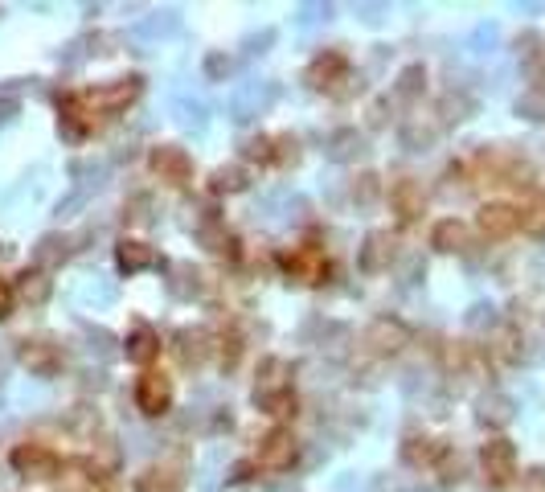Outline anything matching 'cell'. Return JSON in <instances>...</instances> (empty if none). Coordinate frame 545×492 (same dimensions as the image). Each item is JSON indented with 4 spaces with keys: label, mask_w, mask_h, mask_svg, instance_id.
Wrapping results in <instances>:
<instances>
[{
    "label": "cell",
    "mask_w": 545,
    "mask_h": 492,
    "mask_svg": "<svg viewBox=\"0 0 545 492\" xmlns=\"http://www.w3.org/2000/svg\"><path fill=\"white\" fill-rule=\"evenodd\" d=\"M254 406L263 414H291L295 394H291V366L283 357H263L259 374H254Z\"/></svg>",
    "instance_id": "6da1fadb"
},
{
    "label": "cell",
    "mask_w": 545,
    "mask_h": 492,
    "mask_svg": "<svg viewBox=\"0 0 545 492\" xmlns=\"http://www.w3.org/2000/svg\"><path fill=\"white\" fill-rule=\"evenodd\" d=\"M304 79H308L312 90H324V95H332V98L353 95V66L340 50H324V54H316L312 62H308Z\"/></svg>",
    "instance_id": "7a4b0ae2"
},
{
    "label": "cell",
    "mask_w": 545,
    "mask_h": 492,
    "mask_svg": "<svg viewBox=\"0 0 545 492\" xmlns=\"http://www.w3.org/2000/svg\"><path fill=\"white\" fill-rule=\"evenodd\" d=\"M140 95H143V79L140 74H127V79H111V82H103V87L87 90L82 103L90 107V116H119V111H127Z\"/></svg>",
    "instance_id": "3957f363"
},
{
    "label": "cell",
    "mask_w": 545,
    "mask_h": 492,
    "mask_svg": "<svg viewBox=\"0 0 545 492\" xmlns=\"http://www.w3.org/2000/svg\"><path fill=\"white\" fill-rule=\"evenodd\" d=\"M411 324L402 320V316H374V320L365 324V332H361V345H365L374 357H398V353L411 345Z\"/></svg>",
    "instance_id": "277c9868"
},
{
    "label": "cell",
    "mask_w": 545,
    "mask_h": 492,
    "mask_svg": "<svg viewBox=\"0 0 545 492\" xmlns=\"http://www.w3.org/2000/svg\"><path fill=\"white\" fill-rule=\"evenodd\" d=\"M172 398H177V385H172L169 374H161V369H143V374L135 377V406H140V414H148V419H164V414L172 411Z\"/></svg>",
    "instance_id": "5b68a950"
},
{
    "label": "cell",
    "mask_w": 545,
    "mask_h": 492,
    "mask_svg": "<svg viewBox=\"0 0 545 492\" xmlns=\"http://www.w3.org/2000/svg\"><path fill=\"white\" fill-rule=\"evenodd\" d=\"M148 169L164 185L185 189L193 181V156L185 148H177V144H156V148H148Z\"/></svg>",
    "instance_id": "8992f818"
},
{
    "label": "cell",
    "mask_w": 545,
    "mask_h": 492,
    "mask_svg": "<svg viewBox=\"0 0 545 492\" xmlns=\"http://www.w3.org/2000/svg\"><path fill=\"white\" fill-rule=\"evenodd\" d=\"M295 460H300V439L287 427H271L254 448V464L267 468V472H287Z\"/></svg>",
    "instance_id": "52a82bcc"
},
{
    "label": "cell",
    "mask_w": 545,
    "mask_h": 492,
    "mask_svg": "<svg viewBox=\"0 0 545 492\" xmlns=\"http://www.w3.org/2000/svg\"><path fill=\"white\" fill-rule=\"evenodd\" d=\"M9 460L17 468V476H25V480H58V472H62V460L45 448V443H33V439L17 443Z\"/></svg>",
    "instance_id": "ba28073f"
},
{
    "label": "cell",
    "mask_w": 545,
    "mask_h": 492,
    "mask_svg": "<svg viewBox=\"0 0 545 492\" xmlns=\"http://www.w3.org/2000/svg\"><path fill=\"white\" fill-rule=\"evenodd\" d=\"M17 361L29 369L33 377H54L62 374V345H54L50 337H25L17 340Z\"/></svg>",
    "instance_id": "9c48e42d"
},
{
    "label": "cell",
    "mask_w": 545,
    "mask_h": 492,
    "mask_svg": "<svg viewBox=\"0 0 545 492\" xmlns=\"http://www.w3.org/2000/svg\"><path fill=\"white\" fill-rule=\"evenodd\" d=\"M279 267L295 279V283H324L328 279V259H324L320 246H291V251H279Z\"/></svg>",
    "instance_id": "30bf717a"
},
{
    "label": "cell",
    "mask_w": 545,
    "mask_h": 492,
    "mask_svg": "<svg viewBox=\"0 0 545 492\" xmlns=\"http://www.w3.org/2000/svg\"><path fill=\"white\" fill-rule=\"evenodd\" d=\"M172 353H177V361L185 369H201L209 361V353H214V332L201 329V324H193V329H177L172 332Z\"/></svg>",
    "instance_id": "8fae6325"
},
{
    "label": "cell",
    "mask_w": 545,
    "mask_h": 492,
    "mask_svg": "<svg viewBox=\"0 0 545 492\" xmlns=\"http://www.w3.org/2000/svg\"><path fill=\"white\" fill-rule=\"evenodd\" d=\"M393 259H398V238L390 230H369L357 251V267L365 275H382V271L393 267Z\"/></svg>",
    "instance_id": "7c38bea8"
},
{
    "label": "cell",
    "mask_w": 545,
    "mask_h": 492,
    "mask_svg": "<svg viewBox=\"0 0 545 492\" xmlns=\"http://www.w3.org/2000/svg\"><path fill=\"white\" fill-rule=\"evenodd\" d=\"M390 209L398 218V226H414L427 214V193H422L419 177H402L390 185Z\"/></svg>",
    "instance_id": "4fadbf2b"
},
{
    "label": "cell",
    "mask_w": 545,
    "mask_h": 492,
    "mask_svg": "<svg viewBox=\"0 0 545 492\" xmlns=\"http://www.w3.org/2000/svg\"><path fill=\"white\" fill-rule=\"evenodd\" d=\"M480 468L492 484H509L517 476V448L509 439H488L480 448Z\"/></svg>",
    "instance_id": "5bb4252c"
},
{
    "label": "cell",
    "mask_w": 545,
    "mask_h": 492,
    "mask_svg": "<svg viewBox=\"0 0 545 492\" xmlns=\"http://www.w3.org/2000/svg\"><path fill=\"white\" fill-rule=\"evenodd\" d=\"M58 135L66 144H82L90 135V107L82 103V95L58 98Z\"/></svg>",
    "instance_id": "9a60e30c"
},
{
    "label": "cell",
    "mask_w": 545,
    "mask_h": 492,
    "mask_svg": "<svg viewBox=\"0 0 545 492\" xmlns=\"http://www.w3.org/2000/svg\"><path fill=\"white\" fill-rule=\"evenodd\" d=\"M161 349H164L161 332H156L152 324H135V329L124 337V357L140 369H152V361L161 357Z\"/></svg>",
    "instance_id": "2e32d148"
},
{
    "label": "cell",
    "mask_w": 545,
    "mask_h": 492,
    "mask_svg": "<svg viewBox=\"0 0 545 492\" xmlns=\"http://www.w3.org/2000/svg\"><path fill=\"white\" fill-rule=\"evenodd\" d=\"M476 226H480L484 238H509V234L521 230V214L513 206H504V201H488V206H480V214H476Z\"/></svg>",
    "instance_id": "e0dca14e"
},
{
    "label": "cell",
    "mask_w": 545,
    "mask_h": 492,
    "mask_svg": "<svg viewBox=\"0 0 545 492\" xmlns=\"http://www.w3.org/2000/svg\"><path fill=\"white\" fill-rule=\"evenodd\" d=\"M161 267V255L140 238H119L115 242V271L119 275H140V271Z\"/></svg>",
    "instance_id": "ac0fdd59"
},
{
    "label": "cell",
    "mask_w": 545,
    "mask_h": 492,
    "mask_svg": "<svg viewBox=\"0 0 545 492\" xmlns=\"http://www.w3.org/2000/svg\"><path fill=\"white\" fill-rule=\"evenodd\" d=\"M13 292H17L21 304L45 308L50 304V295H54V279H50V271H42V267H25V271L13 275Z\"/></svg>",
    "instance_id": "d6986e66"
},
{
    "label": "cell",
    "mask_w": 545,
    "mask_h": 492,
    "mask_svg": "<svg viewBox=\"0 0 545 492\" xmlns=\"http://www.w3.org/2000/svg\"><path fill=\"white\" fill-rule=\"evenodd\" d=\"M197 242H201L209 255H217V259H238V238L226 230V222L217 214H206L197 222Z\"/></svg>",
    "instance_id": "ffe728a7"
},
{
    "label": "cell",
    "mask_w": 545,
    "mask_h": 492,
    "mask_svg": "<svg viewBox=\"0 0 545 492\" xmlns=\"http://www.w3.org/2000/svg\"><path fill=\"white\" fill-rule=\"evenodd\" d=\"M74 242L79 238H70V234H42L37 238V246H33V267H42V271H54V267H62L66 259L74 255Z\"/></svg>",
    "instance_id": "44dd1931"
},
{
    "label": "cell",
    "mask_w": 545,
    "mask_h": 492,
    "mask_svg": "<svg viewBox=\"0 0 545 492\" xmlns=\"http://www.w3.org/2000/svg\"><path fill=\"white\" fill-rule=\"evenodd\" d=\"M324 156L332 164H353L357 156H365V132H357V127H337L328 135V144H324Z\"/></svg>",
    "instance_id": "7402d4cb"
},
{
    "label": "cell",
    "mask_w": 545,
    "mask_h": 492,
    "mask_svg": "<svg viewBox=\"0 0 545 492\" xmlns=\"http://www.w3.org/2000/svg\"><path fill=\"white\" fill-rule=\"evenodd\" d=\"M513 414H517V406H513V398H509V394H501V390H488V394L476 398V419H480L484 427H492V431L509 427Z\"/></svg>",
    "instance_id": "603a6c76"
},
{
    "label": "cell",
    "mask_w": 545,
    "mask_h": 492,
    "mask_svg": "<svg viewBox=\"0 0 545 492\" xmlns=\"http://www.w3.org/2000/svg\"><path fill=\"white\" fill-rule=\"evenodd\" d=\"M402 464L406 468H435L439 460H443V443H439V439H430V435H419V431H414V435H406L402 439Z\"/></svg>",
    "instance_id": "cb8c5ba5"
},
{
    "label": "cell",
    "mask_w": 545,
    "mask_h": 492,
    "mask_svg": "<svg viewBox=\"0 0 545 492\" xmlns=\"http://www.w3.org/2000/svg\"><path fill=\"white\" fill-rule=\"evenodd\" d=\"M422 90H427V66L422 62H411L398 70V79H393V103H419Z\"/></svg>",
    "instance_id": "d4e9b609"
},
{
    "label": "cell",
    "mask_w": 545,
    "mask_h": 492,
    "mask_svg": "<svg viewBox=\"0 0 545 492\" xmlns=\"http://www.w3.org/2000/svg\"><path fill=\"white\" fill-rule=\"evenodd\" d=\"M430 246H435L439 255L467 251V226L459 222V218H443V222H435V230H430Z\"/></svg>",
    "instance_id": "484cf974"
},
{
    "label": "cell",
    "mask_w": 545,
    "mask_h": 492,
    "mask_svg": "<svg viewBox=\"0 0 545 492\" xmlns=\"http://www.w3.org/2000/svg\"><path fill=\"white\" fill-rule=\"evenodd\" d=\"M246 189H251V172L242 164H217L209 172V193L214 197H234V193H246Z\"/></svg>",
    "instance_id": "4316f807"
},
{
    "label": "cell",
    "mask_w": 545,
    "mask_h": 492,
    "mask_svg": "<svg viewBox=\"0 0 545 492\" xmlns=\"http://www.w3.org/2000/svg\"><path fill=\"white\" fill-rule=\"evenodd\" d=\"M58 480H62V492H98V480H103V476H98L87 460H74V464H62Z\"/></svg>",
    "instance_id": "83f0119b"
},
{
    "label": "cell",
    "mask_w": 545,
    "mask_h": 492,
    "mask_svg": "<svg viewBox=\"0 0 545 492\" xmlns=\"http://www.w3.org/2000/svg\"><path fill=\"white\" fill-rule=\"evenodd\" d=\"M439 135V124H422V116H411L402 127H398V140H402V148H411V153H427L430 144H435Z\"/></svg>",
    "instance_id": "f1b7e54d"
},
{
    "label": "cell",
    "mask_w": 545,
    "mask_h": 492,
    "mask_svg": "<svg viewBox=\"0 0 545 492\" xmlns=\"http://www.w3.org/2000/svg\"><path fill=\"white\" fill-rule=\"evenodd\" d=\"M517 214H521V230L533 234V238H545V193H529V201Z\"/></svg>",
    "instance_id": "f546056e"
},
{
    "label": "cell",
    "mask_w": 545,
    "mask_h": 492,
    "mask_svg": "<svg viewBox=\"0 0 545 492\" xmlns=\"http://www.w3.org/2000/svg\"><path fill=\"white\" fill-rule=\"evenodd\" d=\"M87 464L95 468L98 476H111V472H119V464H124V451H119L115 439H98V443H95V456H90Z\"/></svg>",
    "instance_id": "4dcf8cb0"
},
{
    "label": "cell",
    "mask_w": 545,
    "mask_h": 492,
    "mask_svg": "<svg viewBox=\"0 0 545 492\" xmlns=\"http://www.w3.org/2000/svg\"><path fill=\"white\" fill-rule=\"evenodd\" d=\"M476 111V103L464 95V90H448V95L439 98V119L443 124H459V119H467Z\"/></svg>",
    "instance_id": "1f68e13d"
},
{
    "label": "cell",
    "mask_w": 545,
    "mask_h": 492,
    "mask_svg": "<svg viewBox=\"0 0 545 492\" xmlns=\"http://www.w3.org/2000/svg\"><path fill=\"white\" fill-rule=\"evenodd\" d=\"M135 492H180V476L172 468H148L135 484Z\"/></svg>",
    "instance_id": "d6a6232c"
},
{
    "label": "cell",
    "mask_w": 545,
    "mask_h": 492,
    "mask_svg": "<svg viewBox=\"0 0 545 492\" xmlns=\"http://www.w3.org/2000/svg\"><path fill=\"white\" fill-rule=\"evenodd\" d=\"M169 292L180 295V300L197 295V292H201V271L189 267V263H177V267H172V279H169Z\"/></svg>",
    "instance_id": "836d02e7"
},
{
    "label": "cell",
    "mask_w": 545,
    "mask_h": 492,
    "mask_svg": "<svg viewBox=\"0 0 545 492\" xmlns=\"http://www.w3.org/2000/svg\"><path fill=\"white\" fill-rule=\"evenodd\" d=\"M517 116L533 119V124H545V87H541V82H533V87L517 98Z\"/></svg>",
    "instance_id": "e575fe53"
},
{
    "label": "cell",
    "mask_w": 545,
    "mask_h": 492,
    "mask_svg": "<svg viewBox=\"0 0 545 492\" xmlns=\"http://www.w3.org/2000/svg\"><path fill=\"white\" fill-rule=\"evenodd\" d=\"M242 161L275 164V135H251V140L242 144Z\"/></svg>",
    "instance_id": "d590c367"
},
{
    "label": "cell",
    "mask_w": 545,
    "mask_h": 492,
    "mask_svg": "<svg viewBox=\"0 0 545 492\" xmlns=\"http://www.w3.org/2000/svg\"><path fill=\"white\" fill-rule=\"evenodd\" d=\"M214 353H217V366L234 369L238 357H242V337L238 332H222V337H214Z\"/></svg>",
    "instance_id": "8d00e7d4"
},
{
    "label": "cell",
    "mask_w": 545,
    "mask_h": 492,
    "mask_svg": "<svg viewBox=\"0 0 545 492\" xmlns=\"http://www.w3.org/2000/svg\"><path fill=\"white\" fill-rule=\"evenodd\" d=\"M377 197H382V177L377 172H357L353 177V201L357 206H374Z\"/></svg>",
    "instance_id": "74e56055"
},
{
    "label": "cell",
    "mask_w": 545,
    "mask_h": 492,
    "mask_svg": "<svg viewBox=\"0 0 545 492\" xmlns=\"http://www.w3.org/2000/svg\"><path fill=\"white\" fill-rule=\"evenodd\" d=\"M517 54H521V62L533 66V70L541 74V37H537V33H521L517 37Z\"/></svg>",
    "instance_id": "f35d334b"
},
{
    "label": "cell",
    "mask_w": 545,
    "mask_h": 492,
    "mask_svg": "<svg viewBox=\"0 0 545 492\" xmlns=\"http://www.w3.org/2000/svg\"><path fill=\"white\" fill-rule=\"evenodd\" d=\"M300 161V140H295L291 132H283V135H275V164H295Z\"/></svg>",
    "instance_id": "ab89813d"
},
{
    "label": "cell",
    "mask_w": 545,
    "mask_h": 492,
    "mask_svg": "<svg viewBox=\"0 0 545 492\" xmlns=\"http://www.w3.org/2000/svg\"><path fill=\"white\" fill-rule=\"evenodd\" d=\"M206 79L209 82H226V79H230V58L217 54V50H214V54H206Z\"/></svg>",
    "instance_id": "60d3db41"
},
{
    "label": "cell",
    "mask_w": 545,
    "mask_h": 492,
    "mask_svg": "<svg viewBox=\"0 0 545 492\" xmlns=\"http://www.w3.org/2000/svg\"><path fill=\"white\" fill-rule=\"evenodd\" d=\"M492 312H496L492 304H476L472 312H467V329H492V324H496V316H492Z\"/></svg>",
    "instance_id": "b9f144b4"
},
{
    "label": "cell",
    "mask_w": 545,
    "mask_h": 492,
    "mask_svg": "<svg viewBox=\"0 0 545 492\" xmlns=\"http://www.w3.org/2000/svg\"><path fill=\"white\" fill-rule=\"evenodd\" d=\"M13 304H17V292H13V279L0 275V320L13 316Z\"/></svg>",
    "instance_id": "7bdbcfd3"
},
{
    "label": "cell",
    "mask_w": 545,
    "mask_h": 492,
    "mask_svg": "<svg viewBox=\"0 0 545 492\" xmlns=\"http://www.w3.org/2000/svg\"><path fill=\"white\" fill-rule=\"evenodd\" d=\"M70 422H74V427H79V431H87V435H90V431H98V414L90 411V406H74Z\"/></svg>",
    "instance_id": "ee69618b"
},
{
    "label": "cell",
    "mask_w": 545,
    "mask_h": 492,
    "mask_svg": "<svg viewBox=\"0 0 545 492\" xmlns=\"http://www.w3.org/2000/svg\"><path fill=\"white\" fill-rule=\"evenodd\" d=\"M385 124H390V95L374 98V107H369V127H385Z\"/></svg>",
    "instance_id": "f6af8a7d"
},
{
    "label": "cell",
    "mask_w": 545,
    "mask_h": 492,
    "mask_svg": "<svg viewBox=\"0 0 545 492\" xmlns=\"http://www.w3.org/2000/svg\"><path fill=\"white\" fill-rule=\"evenodd\" d=\"M517 492H545V472H541V468H533V472L521 476Z\"/></svg>",
    "instance_id": "bcb514c9"
},
{
    "label": "cell",
    "mask_w": 545,
    "mask_h": 492,
    "mask_svg": "<svg viewBox=\"0 0 545 492\" xmlns=\"http://www.w3.org/2000/svg\"><path fill=\"white\" fill-rule=\"evenodd\" d=\"M17 111H21V98L17 95H0V124L17 119Z\"/></svg>",
    "instance_id": "7dc6e473"
},
{
    "label": "cell",
    "mask_w": 545,
    "mask_h": 492,
    "mask_svg": "<svg viewBox=\"0 0 545 492\" xmlns=\"http://www.w3.org/2000/svg\"><path fill=\"white\" fill-rule=\"evenodd\" d=\"M0 251H5V246H0Z\"/></svg>",
    "instance_id": "c3c4849f"
}]
</instances>
